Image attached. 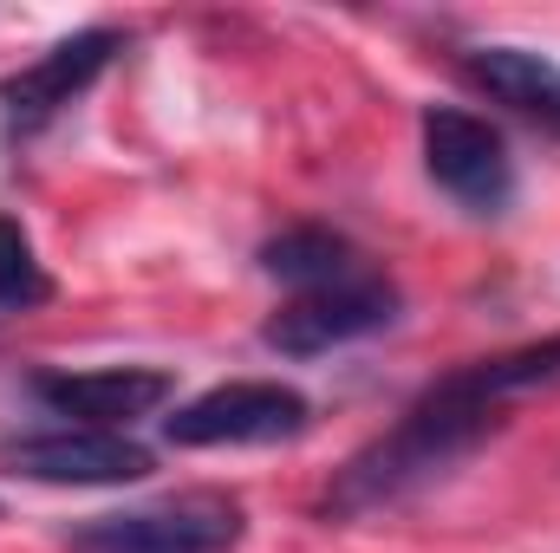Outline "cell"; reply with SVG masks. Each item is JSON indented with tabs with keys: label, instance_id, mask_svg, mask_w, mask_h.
<instances>
[{
	"label": "cell",
	"instance_id": "2",
	"mask_svg": "<svg viewBox=\"0 0 560 553\" xmlns=\"http://www.w3.org/2000/svg\"><path fill=\"white\" fill-rule=\"evenodd\" d=\"M248 534V508L222 489L163 495L150 508L92 515L72 528V553H235Z\"/></svg>",
	"mask_w": 560,
	"mask_h": 553
},
{
	"label": "cell",
	"instance_id": "11",
	"mask_svg": "<svg viewBox=\"0 0 560 553\" xmlns=\"http://www.w3.org/2000/svg\"><path fill=\"white\" fill-rule=\"evenodd\" d=\"M52 299V274L33 248V235L20 228V215H0V306L7 313H33Z\"/></svg>",
	"mask_w": 560,
	"mask_h": 553
},
{
	"label": "cell",
	"instance_id": "1",
	"mask_svg": "<svg viewBox=\"0 0 560 553\" xmlns=\"http://www.w3.org/2000/svg\"><path fill=\"white\" fill-rule=\"evenodd\" d=\"M560 385V332L495 352V358H469L456 372H443L436 385H423L405 404V416L392 430H378L326 489V515L332 521H359L378 508H398L423 489H436L456 462H469L522 398L555 391Z\"/></svg>",
	"mask_w": 560,
	"mask_h": 553
},
{
	"label": "cell",
	"instance_id": "5",
	"mask_svg": "<svg viewBox=\"0 0 560 553\" xmlns=\"http://www.w3.org/2000/svg\"><path fill=\"white\" fill-rule=\"evenodd\" d=\"M0 469L20 482L46 489H118L150 475V449H138L125 430H85V423H52L33 436L0 443Z\"/></svg>",
	"mask_w": 560,
	"mask_h": 553
},
{
	"label": "cell",
	"instance_id": "6",
	"mask_svg": "<svg viewBox=\"0 0 560 553\" xmlns=\"http://www.w3.org/2000/svg\"><path fill=\"white\" fill-rule=\"evenodd\" d=\"M423 169L469 215H502L515 202V156L502 131L482 125L476 111H456V105L423 111Z\"/></svg>",
	"mask_w": 560,
	"mask_h": 553
},
{
	"label": "cell",
	"instance_id": "3",
	"mask_svg": "<svg viewBox=\"0 0 560 553\" xmlns=\"http://www.w3.org/2000/svg\"><path fill=\"white\" fill-rule=\"evenodd\" d=\"M313 423V404L280 378H235L163 416L176 449H248V443H293Z\"/></svg>",
	"mask_w": 560,
	"mask_h": 553
},
{
	"label": "cell",
	"instance_id": "9",
	"mask_svg": "<svg viewBox=\"0 0 560 553\" xmlns=\"http://www.w3.org/2000/svg\"><path fill=\"white\" fill-rule=\"evenodd\" d=\"M463 66H469V79L495 105H509L522 118H541V125L560 131V66L548 52H528V46H476Z\"/></svg>",
	"mask_w": 560,
	"mask_h": 553
},
{
	"label": "cell",
	"instance_id": "4",
	"mask_svg": "<svg viewBox=\"0 0 560 553\" xmlns=\"http://www.w3.org/2000/svg\"><path fill=\"white\" fill-rule=\"evenodd\" d=\"M405 293L378 268H359V274L332 280V286H313V293H293L268 319V345L287 358H313V352H332V345H352V339H372L398 319Z\"/></svg>",
	"mask_w": 560,
	"mask_h": 553
},
{
	"label": "cell",
	"instance_id": "7",
	"mask_svg": "<svg viewBox=\"0 0 560 553\" xmlns=\"http://www.w3.org/2000/svg\"><path fill=\"white\" fill-rule=\"evenodd\" d=\"M125 52V33L118 26H85V33H66L59 46H46L33 66H20V72H7L0 79V118H7V131H39V125H52L66 105H79L98 79H105V66Z\"/></svg>",
	"mask_w": 560,
	"mask_h": 553
},
{
	"label": "cell",
	"instance_id": "8",
	"mask_svg": "<svg viewBox=\"0 0 560 553\" xmlns=\"http://www.w3.org/2000/svg\"><path fill=\"white\" fill-rule=\"evenodd\" d=\"M33 398L66 423L85 430H125L138 416L163 411L176 398V378L156 365H105V372H46L33 378Z\"/></svg>",
	"mask_w": 560,
	"mask_h": 553
},
{
	"label": "cell",
	"instance_id": "10",
	"mask_svg": "<svg viewBox=\"0 0 560 553\" xmlns=\"http://www.w3.org/2000/svg\"><path fill=\"white\" fill-rule=\"evenodd\" d=\"M261 268L280 280V286H293V293H313V286H332V280L359 274V268H372L346 235H332V228H287L275 235L268 248H261Z\"/></svg>",
	"mask_w": 560,
	"mask_h": 553
}]
</instances>
